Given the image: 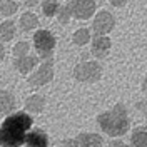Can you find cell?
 <instances>
[{"mask_svg":"<svg viewBox=\"0 0 147 147\" xmlns=\"http://www.w3.org/2000/svg\"><path fill=\"white\" fill-rule=\"evenodd\" d=\"M34 125V115L25 109L5 115L0 122V147H22Z\"/></svg>","mask_w":147,"mask_h":147,"instance_id":"obj_1","label":"cell"},{"mask_svg":"<svg viewBox=\"0 0 147 147\" xmlns=\"http://www.w3.org/2000/svg\"><path fill=\"white\" fill-rule=\"evenodd\" d=\"M95 122L102 134L110 139H119L127 136L132 127L129 107L124 102H115L107 110L99 112L95 115Z\"/></svg>","mask_w":147,"mask_h":147,"instance_id":"obj_2","label":"cell"},{"mask_svg":"<svg viewBox=\"0 0 147 147\" xmlns=\"http://www.w3.org/2000/svg\"><path fill=\"white\" fill-rule=\"evenodd\" d=\"M104 77V67L97 59H84L72 67V79L82 85L99 84Z\"/></svg>","mask_w":147,"mask_h":147,"instance_id":"obj_3","label":"cell"},{"mask_svg":"<svg viewBox=\"0 0 147 147\" xmlns=\"http://www.w3.org/2000/svg\"><path fill=\"white\" fill-rule=\"evenodd\" d=\"M55 79V59H42L38 65L27 75V85L34 90L44 89Z\"/></svg>","mask_w":147,"mask_h":147,"instance_id":"obj_4","label":"cell"},{"mask_svg":"<svg viewBox=\"0 0 147 147\" xmlns=\"http://www.w3.org/2000/svg\"><path fill=\"white\" fill-rule=\"evenodd\" d=\"M32 45L35 49L37 57L42 59H54L57 49V37L47 28H37L32 37Z\"/></svg>","mask_w":147,"mask_h":147,"instance_id":"obj_5","label":"cell"},{"mask_svg":"<svg viewBox=\"0 0 147 147\" xmlns=\"http://www.w3.org/2000/svg\"><path fill=\"white\" fill-rule=\"evenodd\" d=\"M115 24H117V20L112 12L99 10V12H95L94 20H92V32H94V35H109L115 28Z\"/></svg>","mask_w":147,"mask_h":147,"instance_id":"obj_6","label":"cell"},{"mask_svg":"<svg viewBox=\"0 0 147 147\" xmlns=\"http://www.w3.org/2000/svg\"><path fill=\"white\" fill-rule=\"evenodd\" d=\"M69 5L72 10V17L75 20H89L97 12L95 0H70Z\"/></svg>","mask_w":147,"mask_h":147,"instance_id":"obj_7","label":"cell"},{"mask_svg":"<svg viewBox=\"0 0 147 147\" xmlns=\"http://www.w3.org/2000/svg\"><path fill=\"white\" fill-rule=\"evenodd\" d=\"M22 147H50V134L45 127L34 125Z\"/></svg>","mask_w":147,"mask_h":147,"instance_id":"obj_8","label":"cell"},{"mask_svg":"<svg viewBox=\"0 0 147 147\" xmlns=\"http://www.w3.org/2000/svg\"><path fill=\"white\" fill-rule=\"evenodd\" d=\"M24 109L27 110L28 114H32L34 117L35 115H42L47 109V97L40 92H32L28 94L24 100Z\"/></svg>","mask_w":147,"mask_h":147,"instance_id":"obj_9","label":"cell"},{"mask_svg":"<svg viewBox=\"0 0 147 147\" xmlns=\"http://www.w3.org/2000/svg\"><path fill=\"white\" fill-rule=\"evenodd\" d=\"M112 50V38L109 35H94L90 40V54L94 59H105Z\"/></svg>","mask_w":147,"mask_h":147,"instance_id":"obj_10","label":"cell"},{"mask_svg":"<svg viewBox=\"0 0 147 147\" xmlns=\"http://www.w3.org/2000/svg\"><path fill=\"white\" fill-rule=\"evenodd\" d=\"M40 62V59L37 57V54H27V55H22V57H15L13 59V69L18 75L22 77H27L32 74V70L35 69Z\"/></svg>","mask_w":147,"mask_h":147,"instance_id":"obj_11","label":"cell"},{"mask_svg":"<svg viewBox=\"0 0 147 147\" xmlns=\"http://www.w3.org/2000/svg\"><path fill=\"white\" fill-rule=\"evenodd\" d=\"M79 147H104V136L99 132H89L82 130L75 136Z\"/></svg>","mask_w":147,"mask_h":147,"instance_id":"obj_12","label":"cell"},{"mask_svg":"<svg viewBox=\"0 0 147 147\" xmlns=\"http://www.w3.org/2000/svg\"><path fill=\"white\" fill-rule=\"evenodd\" d=\"M17 107V97L10 89H0V117L12 114Z\"/></svg>","mask_w":147,"mask_h":147,"instance_id":"obj_13","label":"cell"},{"mask_svg":"<svg viewBox=\"0 0 147 147\" xmlns=\"http://www.w3.org/2000/svg\"><path fill=\"white\" fill-rule=\"evenodd\" d=\"M130 144L134 147H147V124H139L130 127Z\"/></svg>","mask_w":147,"mask_h":147,"instance_id":"obj_14","label":"cell"},{"mask_svg":"<svg viewBox=\"0 0 147 147\" xmlns=\"http://www.w3.org/2000/svg\"><path fill=\"white\" fill-rule=\"evenodd\" d=\"M18 25L22 28V32H34V30H37V28L40 27V20H38V17L32 10H27V12H24L20 15Z\"/></svg>","mask_w":147,"mask_h":147,"instance_id":"obj_15","label":"cell"},{"mask_svg":"<svg viewBox=\"0 0 147 147\" xmlns=\"http://www.w3.org/2000/svg\"><path fill=\"white\" fill-rule=\"evenodd\" d=\"M15 35H17V25H15L13 20H3V22H0V40L3 44L13 40Z\"/></svg>","mask_w":147,"mask_h":147,"instance_id":"obj_16","label":"cell"},{"mask_svg":"<svg viewBox=\"0 0 147 147\" xmlns=\"http://www.w3.org/2000/svg\"><path fill=\"white\" fill-rule=\"evenodd\" d=\"M92 37L94 35L90 34L89 28L87 27H80V28H77V30L72 34V44L75 47H85V45L90 44Z\"/></svg>","mask_w":147,"mask_h":147,"instance_id":"obj_17","label":"cell"},{"mask_svg":"<svg viewBox=\"0 0 147 147\" xmlns=\"http://www.w3.org/2000/svg\"><path fill=\"white\" fill-rule=\"evenodd\" d=\"M60 9L59 0H42V13L47 18H52L57 15V12Z\"/></svg>","mask_w":147,"mask_h":147,"instance_id":"obj_18","label":"cell"},{"mask_svg":"<svg viewBox=\"0 0 147 147\" xmlns=\"http://www.w3.org/2000/svg\"><path fill=\"white\" fill-rule=\"evenodd\" d=\"M18 12V3L15 0H3L0 3V13L3 17H12Z\"/></svg>","mask_w":147,"mask_h":147,"instance_id":"obj_19","label":"cell"},{"mask_svg":"<svg viewBox=\"0 0 147 147\" xmlns=\"http://www.w3.org/2000/svg\"><path fill=\"white\" fill-rule=\"evenodd\" d=\"M57 20H59V24H62V25H67L70 20H72V10H70V5L69 3H64V5H60V9L57 12Z\"/></svg>","mask_w":147,"mask_h":147,"instance_id":"obj_20","label":"cell"},{"mask_svg":"<svg viewBox=\"0 0 147 147\" xmlns=\"http://www.w3.org/2000/svg\"><path fill=\"white\" fill-rule=\"evenodd\" d=\"M30 54V42L27 40H18L13 44L12 47V55H13V59L15 57H22V55H27Z\"/></svg>","mask_w":147,"mask_h":147,"instance_id":"obj_21","label":"cell"},{"mask_svg":"<svg viewBox=\"0 0 147 147\" xmlns=\"http://www.w3.org/2000/svg\"><path fill=\"white\" fill-rule=\"evenodd\" d=\"M134 109H136V112H137L142 119L147 120V99L146 97H144V99H139V100L134 104Z\"/></svg>","mask_w":147,"mask_h":147,"instance_id":"obj_22","label":"cell"},{"mask_svg":"<svg viewBox=\"0 0 147 147\" xmlns=\"http://www.w3.org/2000/svg\"><path fill=\"white\" fill-rule=\"evenodd\" d=\"M107 147H134L130 142H125V140H122V137L119 139H112L109 142V146Z\"/></svg>","mask_w":147,"mask_h":147,"instance_id":"obj_23","label":"cell"},{"mask_svg":"<svg viewBox=\"0 0 147 147\" xmlns=\"http://www.w3.org/2000/svg\"><path fill=\"white\" fill-rule=\"evenodd\" d=\"M60 147H79V144H77L75 137H65V139H62Z\"/></svg>","mask_w":147,"mask_h":147,"instance_id":"obj_24","label":"cell"},{"mask_svg":"<svg viewBox=\"0 0 147 147\" xmlns=\"http://www.w3.org/2000/svg\"><path fill=\"white\" fill-rule=\"evenodd\" d=\"M109 2H110V5H112V7H115V9H122V7H125V5H127L129 0H109Z\"/></svg>","mask_w":147,"mask_h":147,"instance_id":"obj_25","label":"cell"},{"mask_svg":"<svg viewBox=\"0 0 147 147\" xmlns=\"http://www.w3.org/2000/svg\"><path fill=\"white\" fill-rule=\"evenodd\" d=\"M140 90H142V94H146L147 95V72L142 75V80H140Z\"/></svg>","mask_w":147,"mask_h":147,"instance_id":"obj_26","label":"cell"},{"mask_svg":"<svg viewBox=\"0 0 147 147\" xmlns=\"http://www.w3.org/2000/svg\"><path fill=\"white\" fill-rule=\"evenodd\" d=\"M22 3L28 7V9H32V7H35L37 3H40V0H22Z\"/></svg>","mask_w":147,"mask_h":147,"instance_id":"obj_27","label":"cell"},{"mask_svg":"<svg viewBox=\"0 0 147 147\" xmlns=\"http://www.w3.org/2000/svg\"><path fill=\"white\" fill-rule=\"evenodd\" d=\"M5 54H7V52H5V45H3V42L0 40V64L5 60Z\"/></svg>","mask_w":147,"mask_h":147,"instance_id":"obj_28","label":"cell"},{"mask_svg":"<svg viewBox=\"0 0 147 147\" xmlns=\"http://www.w3.org/2000/svg\"><path fill=\"white\" fill-rule=\"evenodd\" d=\"M2 2H3V0H0V3H2Z\"/></svg>","mask_w":147,"mask_h":147,"instance_id":"obj_29","label":"cell"}]
</instances>
